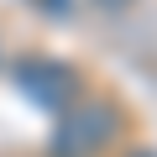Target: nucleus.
<instances>
[{
	"instance_id": "1",
	"label": "nucleus",
	"mask_w": 157,
	"mask_h": 157,
	"mask_svg": "<svg viewBox=\"0 0 157 157\" xmlns=\"http://www.w3.org/2000/svg\"><path fill=\"white\" fill-rule=\"evenodd\" d=\"M115 110L110 105H78V110H58L52 126V157H94L105 152V141L115 136Z\"/></svg>"
},
{
	"instance_id": "2",
	"label": "nucleus",
	"mask_w": 157,
	"mask_h": 157,
	"mask_svg": "<svg viewBox=\"0 0 157 157\" xmlns=\"http://www.w3.org/2000/svg\"><path fill=\"white\" fill-rule=\"evenodd\" d=\"M11 78H16V89L32 100V105H42V110H68L73 105V94H78V78H73V68H63V63H52V58H21L16 68H11Z\"/></svg>"
},
{
	"instance_id": "3",
	"label": "nucleus",
	"mask_w": 157,
	"mask_h": 157,
	"mask_svg": "<svg viewBox=\"0 0 157 157\" xmlns=\"http://www.w3.org/2000/svg\"><path fill=\"white\" fill-rule=\"evenodd\" d=\"M42 6H47V11H68V0H42Z\"/></svg>"
},
{
	"instance_id": "4",
	"label": "nucleus",
	"mask_w": 157,
	"mask_h": 157,
	"mask_svg": "<svg viewBox=\"0 0 157 157\" xmlns=\"http://www.w3.org/2000/svg\"><path fill=\"white\" fill-rule=\"evenodd\" d=\"M131 157H157V152H131Z\"/></svg>"
},
{
	"instance_id": "5",
	"label": "nucleus",
	"mask_w": 157,
	"mask_h": 157,
	"mask_svg": "<svg viewBox=\"0 0 157 157\" xmlns=\"http://www.w3.org/2000/svg\"><path fill=\"white\" fill-rule=\"evenodd\" d=\"M105 6H126V0H105Z\"/></svg>"
}]
</instances>
